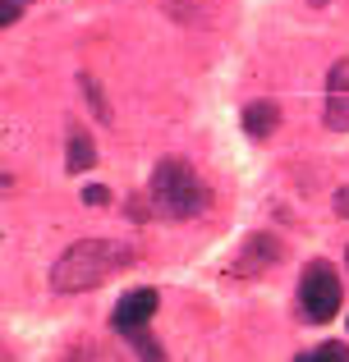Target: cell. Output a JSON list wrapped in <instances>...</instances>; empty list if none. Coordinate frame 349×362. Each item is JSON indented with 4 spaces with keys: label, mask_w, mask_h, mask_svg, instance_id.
<instances>
[{
    "label": "cell",
    "mask_w": 349,
    "mask_h": 362,
    "mask_svg": "<svg viewBox=\"0 0 349 362\" xmlns=\"http://www.w3.org/2000/svg\"><path fill=\"white\" fill-rule=\"evenodd\" d=\"M134 262V252H129L125 243L115 239H83L74 247H64L60 262L51 266V284L60 293H83V289H97V284H106L115 271H125V266Z\"/></svg>",
    "instance_id": "obj_1"
},
{
    "label": "cell",
    "mask_w": 349,
    "mask_h": 362,
    "mask_svg": "<svg viewBox=\"0 0 349 362\" xmlns=\"http://www.w3.org/2000/svg\"><path fill=\"white\" fill-rule=\"evenodd\" d=\"M147 193H152V206L166 216V221H193V216H202L207 202H212L202 175H198L188 160H179V156L156 160Z\"/></svg>",
    "instance_id": "obj_2"
},
{
    "label": "cell",
    "mask_w": 349,
    "mask_h": 362,
    "mask_svg": "<svg viewBox=\"0 0 349 362\" xmlns=\"http://www.w3.org/2000/svg\"><path fill=\"white\" fill-rule=\"evenodd\" d=\"M341 298H345V289H341V275H336V266L331 262H308L304 266V280H299V303H304V312H308V321H331L336 312H341Z\"/></svg>",
    "instance_id": "obj_3"
},
{
    "label": "cell",
    "mask_w": 349,
    "mask_h": 362,
    "mask_svg": "<svg viewBox=\"0 0 349 362\" xmlns=\"http://www.w3.org/2000/svg\"><path fill=\"white\" fill-rule=\"evenodd\" d=\"M280 239L276 234H253V239H244L239 247V257L230 262V275H244V280H253V275H262V271H271V266L280 262Z\"/></svg>",
    "instance_id": "obj_4"
},
{
    "label": "cell",
    "mask_w": 349,
    "mask_h": 362,
    "mask_svg": "<svg viewBox=\"0 0 349 362\" xmlns=\"http://www.w3.org/2000/svg\"><path fill=\"white\" fill-rule=\"evenodd\" d=\"M156 317V289H134V293H125V298L115 303V312H110V321H115V330L120 335H143V326Z\"/></svg>",
    "instance_id": "obj_5"
},
{
    "label": "cell",
    "mask_w": 349,
    "mask_h": 362,
    "mask_svg": "<svg viewBox=\"0 0 349 362\" xmlns=\"http://www.w3.org/2000/svg\"><path fill=\"white\" fill-rule=\"evenodd\" d=\"M326 129L349 133V60H336L326 74Z\"/></svg>",
    "instance_id": "obj_6"
},
{
    "label": "cell",
    "mask_w": 349,
    "mask_h": 362,
    "mask_svg": "<svg viewBox=\"0 0 349 362\" xmlns=\"http://www.w3.org/2000/svg\"><path fill=\"white\" fill-rule=\"evenodd\" d=\"M276 124H280L276 101H248V106H244V133H248V138H271Z\"/></svg>",
    "instance_id": "obj_7"
},
{
    "label": "cell",
    "mask_w": 349,
    "mask_h": 362,
    "mask_svg": "<svg viewBox=\"0 0 349 362\" xmlns=\"http://www.w3.org/2000/svg\"><path fill=\"white\" fill-rule=\"evenodd\" d=\"M64 165H69V175H83V170L97 165V147H92L88 133H69V156H64Z\"/></svg>",
    "instance_id": "obj_8"
},
{
    "label": "cell",
    "mask_w": 349,
    "mask_h": 362,
    "mask_svg": "<svg viewBox=\"0 0 349 362\" xmlns=\"http://www.w3.org/2000/svg\"><path fill=\"white\" fill-rule=\"evenodd\" d=\"M79 88L88 92V101H92V115H97L101 124H110V106H106V97H101V88H97V78H88V74H83L79 78Z\"/></svg>",
    "instance_id": "obj_9"
},
{
    "label": "cell",
    "mask_w": 349,
    "mask_h": 362,
    "mask_svg": "<svg viewBox=\"0 0 349 362\" xmlns=\"http://www.w3.org/2000/svg\"><path fill=\"white\" fill-rule=\"evenodd\" d=\"M294 362H349V349L345 344H322L317 354H299Z\"/></svg>",
    "instance_id": "obj_10"
},
{
    "label": "cell",
    "mask_w": 349,
    "mask_h": 362,
    "mask_svg": "<svg viewBox=\"0 0 349 362\" xmlns=\"http://www.w3.org/2000/svg\"><path fill=\"white\" fill-rule=\"evenodd\" d=\"M134 349H138V354H143V362H166L161 344H156V339L147 335V330H143V335H134Z\"/></svg>",
    "instance_id": "obj_11"
},
{
    "label": "cell",
    "mask_w": 349,
    "mask_h": 362,
    "mask_svg": "<svg viewBox=\"0 0 349 362\" xmlns=\"http://www.w3.org/2000/svg\"><path fill=\"white\" fill-rule=\"evenodd\" d=\"M83 202H88V206H106V202H110V193H106L101 184H88V188H83Z\"/></svg>",
    "instance_id": "obj_12"
},
{
    "label": "cell",
    "mask_w": 349,
    "mask_h": 362,
    "mask_svg": "<svg viewBox=\"0 0 349 362\" xmlns=\"http://www.w3.org/2000/svg\"><path fill=\"white\" fill-rule=\"evenodd\" d=\"M18 14H23V0H5V5H0V23H5V28L14 23Z\"/></svg>",
    "instance_id": "obj_13"
},
{
    "label": "cell",
    "mask_w": 349,
    "mask_h": 362,
    "mask_svg": "<svg viewBox=\"0 0 349 362\" xmlns=\"http://www.w3.org/2000/svg\"><path fill=\"white\" fill-rule=\"evenodd\" d=\"M336 211L349 216V188H341V193H336Z\"/></svg>",
    "instance_id": "obj_14"
},
{
    "label": "cell",
    "mask_w": 349,
    "mask_h": 362,
    "mask_svg": "<svg viewBox=\"0 0 349 362\" xmlns=\"http://www.w3.org/2000/svg\"><path fill=\"white\" fill-rule=\"evenodd\" d=\"M313 5H317V9H322V5H326V0H313Z\"/></svg>",
    "instance_id": "obj_15"
}]
</instances>
